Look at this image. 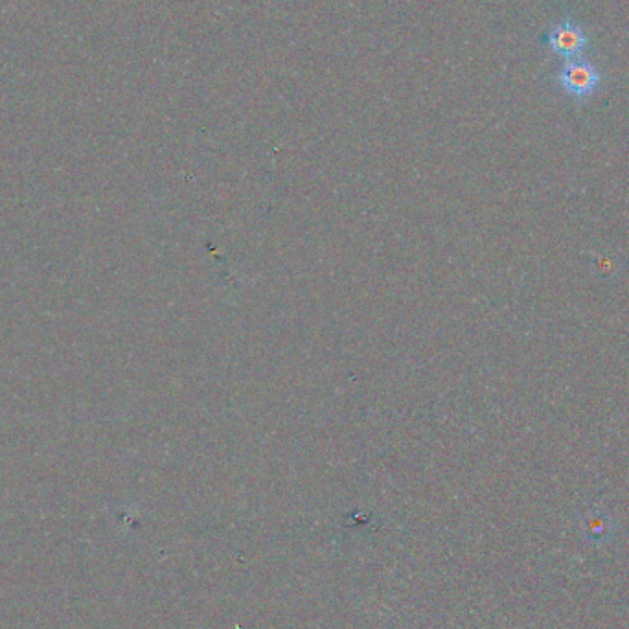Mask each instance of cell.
Returning a JSON list of instances; mask_svg holds the SVG:
<instances>
[{
  "instance_id": "1",
  "label": "cell",
  "mask_w": 629,
  "mask_h": 629,
  "mask_svg": "<svg viewBox=\"0 0 629 629\" xmlns=\"http://www.w3.org/2000/svg\"><path fill=\"white\" fill-rule=\"evenodd\" d=\"M600 72L591 61H569L558 74L561 89L574 98H589L600 85Z\"/></svg>"
},
{
  "instance_id": "2",
  "label": "cell",
  "mask_w": 629,
  "mask_h": 629,
  "mask_svg": "<svg viewBox=\"0 0 629 629\" xmlns=\"http://www.w3.org/2000/svg\"><path fill=\"white\" fill-rule=\"evenodd\" d=\"M547 45L556 56L572 61L584 54L585 48L589 46V35L580 24L574 23L571 19H565L550 30V34L547 35Z\"/></svg>"
}]
</instances>
